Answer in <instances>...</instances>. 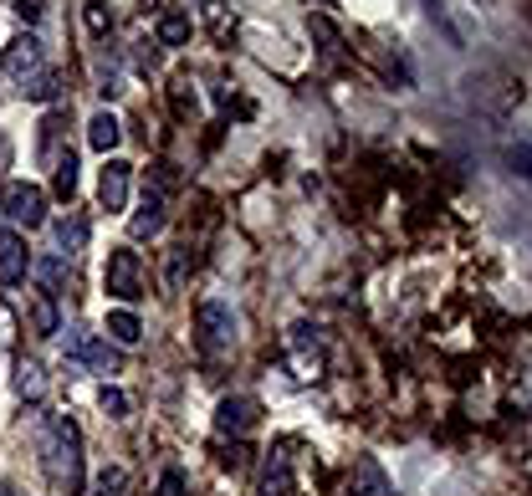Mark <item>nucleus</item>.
<instances>
[{
    "mask_svg": "<svg viewBox=\"0 0 532 496\" xmlns=\"http://www.w3.org/2000/svg\"><path fill=\"white\" fill-rule=\"evenodd\" d=\"M41 445H47V466H52L57 486H67V496H77L82 491V430H77V420L72 415H52Z\"/></svg>",
    "mask_w": 532,
    "mask_h": 496,
    "instance_id": "nucleus-1",
    "label": "nucleus"
},
{
    "mask_svg": "<svg viewBox=\"0 0 532 496\" xmlns=\"http://www.w3.org/2000/svg\"><path fill=\"white\" fill-rule=\"evenodd\" d=\"M195 333H200V348H205V353H226V348L236 343V312H231L226 302L205 297L200 312H195Z\"/></svg>",
    "mask_w": 532,
    "mask_h": 496,
    "instance_id": "nucleus-2",
    "label": "nucleus"
},
{
    "mask_svg": "<svg viewBox=\"0 0 532 496\" xmlns=\"http://www.w3.org/2000/svg\"><path fill=\"white\" fill-rule=\"evenodd\" d=\"M67 364H77V369H93V374H118V348L113 343H103L98 333H87V328H72L67 333Z\"/></svg>",
    "mask_w": 532,
    "mask_h": 496,
    "instance_id": "nucleus-3",
    "label": "nucleus"
},
{
    "mask_svg": "<svg viewBox=\"0 0 532 496\" xmlns=\"http://www.w3.org/2000/svg\"><path fill=\"white\" fill-rule=\"evenodd\" d=\"M103 287L118 302H139L144 297V261H139V251H113L108 272H103Z\"/></svg>",
    "mask_w": 532,
    "mask_h": 496,
    "instance_id": "nucleus-4",
    "label": "nucleus"
},
{
    "mask_svg": "<svg viewBox=\"0 0 532 496\" xmlns=\"http://www.w3.org/2000/svg\"><path fill=\"white\" fill-rule=\"evenodd\" d=\"M287 364H292V379L297 384L323 379V348H318V338H313V328H307V323H297L287 333Z\"/></svg>",
    "mask_w": 532,
    "mask_h": 496,
    "instance_id": "nucleus-5",
    "label": "nucleus"
},
{
    "mask_svg": "<svg viewBox=\"0 0 532 496\" xmlns=\"http://www.w3.org/2000/svg\"><path fill=\"white\" fill-rule=\"evenodd\" d=\"M6 215H11L16 225H26V231L47 225V190H41V185H26V179H16V185L6 190Z\"/></svg>",
    "mask_w": 532,
    "mask_h": 496,
    "instance_id": "nucleus-6",
    "label": "nucleus"
},
{
    "mask_svg": "<svg viewBox=\"0 0 532 496\" xmlns=\"http://www.w3.org/2000/svg\"><path fill=\"white\" fill-rule=\"evenodd\" d=\"M256 420H261V404L251 394H226L215 404V430L220 435H251Z\"/></svg>",
    "mask_w": 532,
    "mask_h": 496,
    "instance_id": "nucleus-7",
    "label": "nucleus"
},
{
    "mask_svg": "<svg viewBox=\"0 0 532 496\" xmlns=\"http://www.w3.org/2000/svg\"><path fill=\"white\" fill-rule=\"evenodd\" d=\"M26 272H31L26 236H21V231H11V225H0V287L26 282Z\"/></svg>",
    "mask_w": 532,
    "mask_h": 496,
    "instance_id": "nucleus-8",
    "label": "nucleus"
},
{
    "mask_svg": "<svg viewBox=\"0 0 532 496\" xmlns=\"http://www.w3.org/2000/svg\"><path fill=\"white\" fill-rule=\"evenodd\" d=\"M128 174H133V164H123V159H108L98 169V200H103V210H123L128 205Z\"/></svg>",
    "mask_w": 532,
    "mask_h": 496,
    "instance_id": "nucleus-9",
    "label": "nucleus"
},
{
    "mask_svg": "<svg viewBox=\"0 0 532 496\" xmlns=\"http://www.w3.org/2000/svg\"><path fill=\"white\" fill-rule=\"evenodd\" d=\"M159 231H164V190H149L144 205L128 215V236L133 241H154Z\"/></svg>",
    "mask_w": 532,
    "mask_h": 496,
    "instance_id": "nucleus-10",
    "label": "nucleus"
},
{
    "mask_svg": "<svg viewBox=\"0 0 532 496\" xmlns=\"http://www.w3.org/2000/svg\"><path fill=\"white\" fill-rule=\"evenodd\" d=\"M0 67H6L11 77H31V72H41V41L26 31V36H16L6 52H0Z\"/></svg>",
    "mask_w": 532,
    "mask_h": 496,
    "instance_id": "nucleus-11",
    "label": "nucleus"
},
{
    "mask_svg": "<svg viewBox=\"0 0 532 496\" xmlns=\"http://www.w3.org/2000/svg\"><path fill=\"white\" fill-rule=\"evenodd\" d=\"M261 496H297L292 456H287V450H272V461H266V471H261Z\"/></svg>",
    "mask_w": 532,
    "mask_h": 496,
    "instance_id": "nucleus-12",
    "label": "nucleus"
},
{
    "mask_svg": "<svg viewBox=\"0 0 532 496\" xmlns=\"http://www.w3.org/2000/svg\"><path fill=\"white\" fill-rule=\"evenodd\" d=\"M52 231H57V251H62V256L87 251V215H82V210L57 215V220H52Z\"/></svg>",
    "mask_w": 532,
    "mask_h": 496,
    "instance_id": "nucleus-13",
    "label": "nucleus"
},
{
    "mask_svg": "<svg viewBox=\"0 0 532 496\" xmlns=\"http://www.w3.org/2000/svg\"><path fill=\"white\" fill-rule=\"evenodd\" d=\"M87 144H93V149L108 159V154L123 144V123H118L108 108H103V113H93V118H87Z\"/></svg>",
    "mask_w": 532,
    "mask_h": 496,
    "instance_id": "nucleus-14",
    "label": "nucleus"
},
{
    "mask_svg": "<svg viewBox=\"0 0 532 496\" xmlns=\"http://www.w3.org/2000/svg\"><path fill=\"white\" fill-rule=\"evenodd\" d=\"M31 328H36V338H57L62 333V312H57V297L52 292H31Z\"/></svg>",
    "mask_w": 532,
    "mask_h": 496,
    "instance_id": "nucleus-15",
    "label": "nucleus"
},
{
    "mask_svg": "<svg viewBox=\"0 0 532 496\" xmlns=\"http://www.w3.org/2000/svg\"><path fill=\"white\" fill-rule=\"evenodd\" d=\"M16 394H21L26 404L47 399V369H41L36 358H16Z\"/></svg>",
    "mask_w": 532,
    "mask_h": 496,
    "instance_id": "nucleus-16",
    "label": "nucleus"
},
{
    "mask_svg": "<svg viewBox=\"0 0 532 496\" xmlns=\"http://www.w3.org/2000/svg\"><path fill=\"white\" fill-rule=\"evenodd\" d=\"M353 496H394V486H389V476L379 471L374 456H364L359 466H353Z\"/></svg>",
    "mask_w": 532,
    "mask_h": 496,
    "instance_id": "nucleus-17",
    "label": "nucleus"
},
{
    "mask_svg": "<svg viewBox=\"0 0 532 496\" xmlns=\"http://www.w3.org/2000/svg\"><path fill=\"white\" fill-rule=\"evenodd\" d=\"M154 36H159V47H190L195 21H190L185 11H164V16H159V26H154Z\"/></svg>",
    "mask_w": 532,
    "mask_h": 496,
    "instance_id": "nucleus-18",
    "label": "nucleus"
},
{
    "mask_svg": "<svg viewBox=\"0 0 532 496\" xmlns=\"http://www.w3.org/2000/svg\"><path fill=\"white\" fill-rule=\"evenodd\" d=\"M62 133H67V113H47V118H41V149H36L41 164L57 169V159L67 154V149H62Z\"/></svg>",
    "mask_w": 532,
    "mask_h": 496,
    "instance_id": "nucleus-19",
    "label": "nucleus"
},
{
    "mask_svg": "<svg viewBox=\"0 0 532 496\" xmlns=\"http://www.w3.org/2000/svg\"><path fill=\"white\" fill-rule=\"evenodd\" d=\"M31 272H36V282H41V292H62V282H67V256L62 251H52V256H41V261H31Z\"/></svg>",
    "mask_w": 532,
    "mask_h": 496,
    "instance_id": "nucleus-20",
    "label": "nucleus"
},
{
    "mask_svg": "<svg viewBox=\"0 0 532 496\" xmlns=\"http://www.w3.org/2000/svg\"><path fill=\"white\" fill-rule=\"evenodd\" d=\"M108 338H113V343H123V348H133V343L144 338V323L133 318L128 307H118V312H108Z\"/></svg>",
    "mask_w": 532,
    "mask_h": 496,
    "instance_id": "nucleus-21",
    "label": "nucleus"
},
{
    "mask_svg": "<svg viewBox=\"0 0 532 496\" xmlns=\"http://www.w3.org/2000/svg\"><path fill=\"white\" fill-rule=\"evenodd\" d=\"M26 98L31 103H57L62 98V77L57 72H31L26 77Z\"/></svg>",
    "mask_w": 532,
    "mask_h": 496,
    "instance_id": "nucleus-22",
    "label": "nucleus"
},
{
    "mask_svg": "<svg viewBox=\"0 0 532 496\" xmlns=\"http://www.w3.org/2000/svg\"><path fill=\"white\" fill-rule=\"evenodd\" d=\"M52 190L72 205V195H77V159H72V149L57 159V169H52Z\"/></svg>",
    "mask_w": 532,
    "mask_h": 496,
    "instance_id": "nucleus-23",
    "label": "nucleus"
},
{
    "mask_svg": "<svg viewBox=\"0 0 532 496\" xmlns=\"http://www.w3.org/2000/svg\"><path fill=\"white\" fill-rule=\"evenodd\" d=\"M205 21H210L215 41H231V36H236V16L220 6V0H205Z\"/></svg>",
    "mask_w": 532,
    "mask_h": 496,
    "instance_id": "nucleus-24",
    "label": "nucleus"
},
{
    "mask_svg": "<svg viewBox=\"0 0 532 496\" xmlns=\"http://www.w3.org/2000/svg\"><path fill=\"white\" fill-rule=\"evenodd\" d=\"M123 486H128V471L123 466H103L98 481H93V496H118Z\"/></svg>",
    "mask_w": 532,
    "mask_h": 496,
    "instance_id": "nucleus-25",
    "label": "nucleus"
},
{
    "mask_svg": "<svg viewBox=\"0 0 532 496\" xmlns=\"http://www.w3.org/2000/svg\"><path fill=\"white\" fill-rule=\"evenodd\" d=\"M82 16H87V31H93V36H108L113 16H108V6H103V0H87V6H82Z\"/></svg>",
    "mask_w": 532,
    "mask_h": 496,
    "instance_id": "nucleus-26",
    "label": "nucleus"
},
{
    "mask_svg": "<svg viewBox=\"0 0 532 496\" xmlns=\"http://www.w3.org/2000/svg\"><path fill=\"white\" fill-rule=\"evenodd\" d=\"M98 404H103V415H113V420H123V415H128V394H123V389H113V384H103Z\"/></svg>",
    "mask_w": 532,
    "mask_h": 496,
    "instance_id": "nucleus-27",
    "label": "nucleus"
},
{
    "mask_svg": "<svg viewBox=\"0 0 532 496\" xmlns=\"http://www.w3.org/2000/svg\"><path fill=\"white\" fill-rule=\"evenodd\" d=\"M307 26H313V36L323 41V47H328V52H343V41H338V31H333V26H328L323 16H313V21H307Z\"/></svg>",
    "mask_w": 532,
    "mask_h": 496,
    "instance_id": "nucleus-28",
    "label": "nucleus"
},
{
    "mask_svg": "<svg viewBox=\"0 0 532 496\" xmlns=\"http://www.w3.org/2000/svg\"><path fill=\"white\" fill-rule=\"evenodd\" d=\"M185 491V476L180 471H164V481H159V496H180Z\"/></svg>",
    "mask_w": 532,
    "mask_h": 496,
    "instance_id": "nucleus-29",
    "label": "nucleus"
},
{
    "mask_svg": "<svg viewBox=\"0 0 532 496\" xmlns=\"http://www.w3.org/2000/svg\"><path fill=\"white\" fill-rule=\"evenodd\" d=\"M16 16L21 21H41V0H16Z\"/></svg>",
    "mask_w": 532,
    "mask_h": 496,
    "instance_id": "nucleus-30",
    "label": "nucleus"
},
{
    "mask_svg": "<svg viewBox=\"0 0 532 496\" xmlns=\"http://www.w3.org/2000/svg\"><path fill=\"white\" fill-rule=\"evenodd\" d=\"M323 6H333V0H323Z\"/></svg>",
    "mask_w": 532,
    "mask_h": 496,
    "instance_id": "nucleus-31",
    "label": "nucleus"
}]
</instances>
